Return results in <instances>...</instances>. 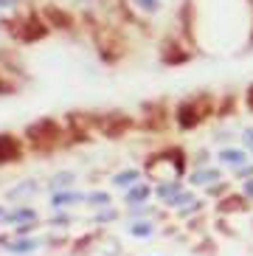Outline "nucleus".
I'll return each instance as SVG.
<instances>
[{"label":"nucleus","instance_id":"f257e3e1","mask_svg":"<svg viewBox=\"0 0 253 256\" xmlns=\"http://www.w3.org/2000/svg\"><path fill=\"white\" fill-rule=\"evenodd\" d=\"M211 110H214V102H211V96H192L186 98L183 104L178 107V113H174V118H178V124L183 130H192L197 127V124H202V121L211 116Z\"/></svg>","mask_w":253,"mask_h":256},{"label":"nucleus","instance_id":"f03ea898","mask_svg":"<svg viewBox=\"0 0 253 256\" xmlns=\"http://www.w3.org/2000/svg\"><path fill=\"white\" fill-rule=\"evenodd\" d=\"M26 138L31 141L34 150H51V146H60L65 141V130L56 124L54 118H42L37 124H31L26 130Z\"/></svg>","mask_w":253,"mask_h":256},{"label":"nucleus","instance_id":"7ed1b4c3","mask_svg":"<svg viewBox=\"0 0 253 256\" xmlns=\"http://www.w3.org/2000/svg\"><path fill=\"white\" fill-rule=\"evenodd\" d=\"M132 127V118H126V116H104V118H98V130L104 132V136L116 138V136H124L126 130Z\"/></svg>","mask_w":253,"mask_h":256},{"label":"nucleus","instance_id":"20e7f679","mask_svg":"<svg viewBox=\"0 0 253 256\" xmlns=\"http://www.w3.org/2000/svg\"><path fill=\"white\" fill-rule=\"evenodd\" d=\"M48 34V23H42L40 17H28V20H22L20 23V31H17V37L26 40V42H37Z\"/></svg>","mask_w":253,"mask_h":256},{"label":"nucleus","instance_id":"39448f33","mask_svg":"<svg viewBox=\"0 0 253 256\" xmlns=\"http://www.w3.org/2000/svg\"><path fill=\"white\" fill-rule=\"evenodd\" d=\"M45 20H48V28H74V17L56 6H45Z\"/></svg>","mask_w":253,"mask_h":256},{"label":"nucleus","instance_id":"423d86ee","mask_svg":"<svg viewBox=\"0 0 253 256\" xmlns=\"http://www.w3.org/2000/svg\"><path fill=\"white\" fill-rule=\"evenodd\" d=\"M22 155V146L17 138L12 136H0V164H8V160H17Z\"/></svg>","mask_w":253,"mask_h":256},{"label":"nucleus","instance_id":"0eeeda50","mask_svg":"<svg viewBox=\"0 0 253 256\" xmlns=\"http://www.w3.org/2000/svg\"><path fill=\"white\" fill-rule=\"evenodd\" d=\"M220 160L239 166V164H245L248 158H245V152H239V150H222V152H220Z\"/></svg>","mask_w":253,"mask_h":256},{"label":"nucleus","instance_id":"6e6552de","mask_svg":"<svg viewBox=\"0 0 253 256\" xmlns=\"http://www.w3.org/2000/svg\"><path fill=\"white\" fill-rule=\"evenodd\" d=\"M192 180L200 183V186H202V183H216V180H220V172H216V169H202V172L194 174Z\"/></svg>","mask_w":253,"mask_h":256},{"label":"nucleus","instance_id":"1a4fd4ad","mask_svg":"<svg viewBox=\"0 0 253 256\" xmlns=\"http://www.w3.org/2000/svg\"><path fill=\"white\" fill-rule=\"evenodd\" d=\"M146 194H149V186H135L126 192V200L130 203H141V200H146Z\"/></svg>","mask_w":253,"mask_h":256},{"label":"nucleus","instance_id":"9d476101","mask_svg":"<svg viewBox=\"0 0 253 256\" xmlns=\"http://www.w3.org/2000/svg\"><path fill=\"white\" fill-rule=\"evenodd\" d=\"M37 248V240H22V242H12L8 250H14V254H28V250Z\"/></svg>","mask_w":253,"mask_h":256},{"label":"nucleus","instance_id":"9b49d317","mask_svg":"<svg viewBox=\"0 0 253 256\" xmlns=\"http://www.w3.org/2000/svg\"><path fill=\"white\" fill-rule=\"evenodd\" d=\"M222 208L225 211H239V208H245V200H242V197H228V200H222Z\"/></svg>","mask_w":253,"mask_h":256},{"label":"nucleus","instance_id":"f8f14e48","mask_svg":"<svg viewBox=\"0 0 253 256\" xmlns=\"http://www.w3.org/2000/svg\"><path fill=\"white\" fill-rule=\"evenodd\" d=\"M132 6L144 8V12H158L160 8V0H132Z\"/></svg>","mask_w":253,"mask_h":256},{"label":"nucleus","instance_id":"ddd939ff","mask_svg":"<svg viewBox=\"0 0 253 256\" xmlns=\"http://www.w3.org/2000/svg\"><path fill=\"white\" fill-rule=\"evenodd\" d=\"M132 234L135 236H149V234H152V226H149V222H135Z\"/></svg>","mask_w":253,"mask_h":256},{"label":"nucleus","instance_id":"4468645a","mask_svg":"<svg viewBox=\"0 0 253 256\" xmlns=\"http://www.w3.org/2000/svg\"><path fill=\"white\" fill-rule=\"evenodd\" d=\"M135 178H138V172H121L118 178H116V186H124V183H135Z\"/></svg>","mask_w":253,"mask_h":256},{"label":"nucleus","instance_id":"2eb2a0df","mask_svg":"<svg viewBox=\"0 0 253 256\" xmlns=\"http://www.w3.org/2000/svg\"><path fill=\"white\" fill-rule=\"evenodd\" d=\"M76 200H82L79 194H56L54 197V203L56 206H62V203H76Z\"/></svg>","mask_w":253,"mask_h":256},{"label":"nucleus","instance_id":"dca6fc26","mask_svg":"<svg viewBox=\"0 0 253 256\" xmlns=\"http://www.w3.org/2000/svg\"><path fill=\"white\" fill-rule=\"evenodd\" d=\"M12 220H14V222H20V220H34V214H31V211H14Z\"/></svg>","mask_w":253,"mask_h":256},{"label":"nucleus","instance_id":"f3484780","mask_svg":"<svg viewBox=\"0 0 253 256\" xmlns=\"http://www.w3.org/2000/svg\"><path fill=\"white\" fill-rule=\"evenodd\" d=\"M88 200H90V203H107L110 197H107V194H90Z\"/></svg>","mask_w":253,"mask_h":256},{"label":"nucleus","instance_id":"a211bd4d","mask_svg":"<svg viewBox=\"0 0 253 256\" xmlns=\"http://www.w3.org/2000/svg\"><path fill=\"white\" fill-rule=\"evenodd\" d=\"M245 194H248V197H253V178L245 183Z\"/></svg>","mask_w":253,"mask_h":256},{"label":"nucleus","instance_id":"6ab92c4d","mask_svg":"<svg viewBox=\"0 0 253 256\" xmlns=\"http://www.w3.org/2000/svg\"><path fill=\"white\" fill-rule=\"evenodd\" d=\"M248 107H250V110H253V88H250V90H248Z\"/></svg>","mask_w":253,"mask_h":256},{"label":"nucleus","instance_id":"aec40b11","mask_svg":"<svg viewBox=\"0 0 253 256\" xmlns=\"http://www.w3.org/2000/svg\"><path fill=\"white\" fill-rule=\"evenodd\" d=\"M17 0H0V6H14Z\"/></svg>","mask_w":253,"mask_h":256},{"label":"nucleus","instance_id":"412c9836","mask_svg":"<svg viewBox=\"0 0 253 256\" xmlns=\"http://www.w3.org/2000/svg\"><path fill=\"white\" fill-rule=\"evenodd\" d=\"M0 90H8V84H3V82H0Z\"/></svg>","mask_w":253,"mask_h":256}]
</instances>
